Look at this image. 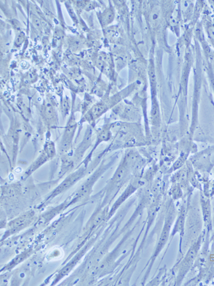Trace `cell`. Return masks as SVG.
Wrapping results in <instances>:
<instances>
[{
  "mask_svg": "<svg viewBox=\"0 0 214 286\" xmlns=\"http://www.w3.org/2000/svg\"><path fill=\"white\" fill-rule=\"evenodd\" d=\"M159 15V10L155 9V10H154L153 13L152 14V21L154 22V23H156V21L158 20Z\"/></svg>",
  "mask_w": 214,
  "mask_h": 286,
  "instance_id": "obj_4",
  "label": "cell"
},
{
  "mask_svg": "<svg viewBox=\"0 0 214 286\" xmlns=\"http://www.w3.org/2000/svg\"><path fill=\"white\" fill-rule=\"evenodd\" d=\"M34 23L37 25V26L38 27H41V23L40 22V21L37 18H35L33 19Z\"/></svg>",
  "mask_w": 214,
  "mask_h": 286,
  "instance_id": "obj_7",
  "label": "cell"
},
{
  "mask_svg": "<svg viewBox=\"0 0 214 286\" xmlns=\"http://www.w3.org/2000/svg\"><path fill=\"white\" fill-rule=\"evenodd\" d=\"M199 248V243H198V242L195 243L193 245L189 248L184 258L179 264L176 279V284L178 285L180 284L185 276L189 271L192 266L193 265Z\"/></svg>",
  "mask_w": 214,
  "mask_h": 286,
  "instance_id": "obj_1",
  "label": "cell"
},
{
  "mask_svg": "<svg viewBox=\"0 0 214 286\" xmlns=\"http://www.w3.org/2000/svg\"><path fill=\"white\" fill-rule=\"evenodd\" d=\"M174 212L173 210H170L167 213V215L165 220L164 227L161 232L160 237L158 244L156 245V248L152 257L151 262L150 263V266L149 267L150 269L152 267V265L153 264L154 261L156 259V257L158 256V254L161 252L162 248H163L164 245L167 242V240H168L169 237L170 235V232L173 224V221L174 219Z\"/></svg>",
  "mask_w": 214,
  "mask_h": 286,
  "instance_id": "obj_2",
  "label": "cell"
},
{
  "mask_svg": "<svg viewBox=\"0 0 214 286\" xmlns=\"http://www.w3.org/2000/svg\"><path fill=\"white\" fill-rule=\"evenodd\" d=\"M185 218H186V211L184 208H183L179 212L178 216L177 217L173 230L171 235H175V234H179L181 237L184 235L185 231Z\"/></svg>",
  "mask_w": 214,
  "mask_h": 286,
  "instance_id": "obj_3",
  "label": "cell"
},
{
  "mask_svg": "<svg viewBox=\"0 0 214 286\" xmlns=\"http://www.w3.org/2000/svg\"><path fill=\"white\" fill-rule=\"evenodd\" d=\"M150 79H151V81H152V82H153L155 81V72H154V69L152 68H151V69H150Z\"/></svg>",
  "mask_w": 214,
  "mask_h": 286,
  "instance_id": "obj_6",
  "label": "cell"
},
{
  "mask_svg": "<svg viewBox=\"0 0 214 286\" xmlns=\"http://www.w3.org/2000/svg\"><path fill=\"white\" fill-rule=\"evenodd\" d=\"M23 40H24V36L21 34H19L18 36H17V39L16 40V44L20 45L22 43Z\"/></svg>",
  "mask_w": 214,
  "mask_h": 286,
  "instance_id": "obj_5",
  "label": "cell"
}]
</instances>
